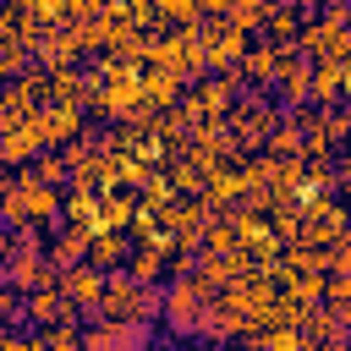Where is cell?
I'll list each match as a JSON object with an SVG mask.
<instances>
[{"instance_id":"1","label":"cell","mask_w":351,"mask_h":351,"mask_svg":"<svg viewBox=\"0 0 351 351\" xmlns=\"http://www.w3.org/2000/svg\"><path fill=\"white\" fill-rule=\"evenodd\" d=\"M154 346H159L154 324H137V318H121V324H110V318L82 324V351H154Z\"/></svg>"},{"instance_id":"2","label":"cell","mask_w":351,"mask_h":351,"mask_svg":"<svg viewBox=\"0 0 351 351\" xmlns=\"http://www.w3.org/2000/svg\"><path fill=\"white\" fill-rule=\"evenodd\" d=\"M55 291L71 302L77 324H99V296H104V269L93 263H77V269H60L55 274Z\"/></svg>"},{"instance_id":"3","label":"cell","mask_w":351,"mask_h":351,"mask_svg":"<svg viewBox=\"0 0 351 351\" xmlns=\"http://www.w3.org/2000/svg\"><path fill=\"white\" fill-rule=\"evenodd\" d=\"M203 302H208V296H203L197 280H170V285H165V313H159V324H165L176 340H192Z\"/></svg>"},{"instance_id":"4","label":"cell","mask_w":351,"mask_h":351,"mask_svg":"<svg viewBox=\"0 0 351 351\" xmlns=\"http://www.w3.org/2000/svg\"><path fill=\"white\" fill-rule=\"evenodd\" d=\"M16 197H22L27 225H44V230H55V225H60V192H55V186H44L33 170H22V176H16Z\"/></svg>"},{"instance_id":"5","label":"cell","mask_w":351,"mask_h":351,"mask_svg":"<svg viewBox=\"0 0 351 351\" xmlns=\"http://www.w3.org/2000/svg\"><path fill=\"white\" fill-rule=\"evenodd\" d=\"M55 274H60V269H55L44 252L5 258V285H11V291H22V296H27V291H44V285H55Z\"/></svg>"},{"instance_id":"6","label":"cell","mask_w":351,"mask_h":351,"mask_svg":"<svg viewBox=\"0 0 351 351\" xmlns=\"http://www.w3.org/2000/svg\"><path fill=\"white\" fill-rule=\"evenodd\" d=\"M22 318L38 324V329H55V324H71L77 313H71V302H66L55 285H44V291H27V296H22Z\"/></svg>"},{"instance_id":"7","label":"cell","mask_w":351,"mask_h":351,"mask_svg":"<svg viewBox=\"0 0 351 351\" xmlns=\"http://www.w3.org/2000/svg\"><path fill=\"white\" fill-rule=\"evenodd\" d=\"M132 307H137V280L126 269H110L104 274V296H99V318L121 324V318H132Z\"/></svg>"},{"instance_id":"8","label":"cell","mask_w":351,"mask_h":351,"mask_svg":"<svg viewBox=\"0 0 351 351\" xmlns=\"http://www.w3.org/2000/svg\"><path fill=\"white\" fill-rule=\"evenodd\" d=\"M241 49H247V33H236L230 22H219V27L208 22V33H203V66H225L230 71L241 60Z\"/></svg>"},{"instance_id":"9","label":"cell","mask_w":351,"mask_h":351,"mask_svg":"<svg viewBox=\"0 0 351 351\" xmlns=\"http://www.w3.org/2000/svg\"><path fill=\"white\" fill-rule=\"evenodd\" d=\"M33 115H38V137H44V148L71 143V137L82 132V110H77V104H44V110H33Z\"/></svg>"},{"instance_id":"10","label":"cell","mask_w":351,"mask_h":351,"mask_svg":"<svg viewBox=\"0 0 351 351\" xmlns=\"http://www.w3.org/2000/svg\"><path fill=\"white\" fill-rule=\"evenodd\" d=\"M170 252H176V241H170V236H154V241H143V247L126 258V263H132L126 274H132L137 285H159V280H165V258H170Z\"/></svg>"},{"instance_id":"11","label":"cell","mask_w":351,"mask_h":351,"mask_svg":"<svg viewBox=\"0 0 351 351\" xmlns=\"http://www.w3.org/2000/svg\"><path fill=\"white\" fill-rule=\"evenodd\" d=\"M346 93V60H313V77H307V99L313 104H340Z\"/></svg>"},{"instance_id":"12","label":"cell","mask_w":351,"mask_h":351,"mask_svg":"<svg viewBox=\"0 0 351 351\" xmlns=\"http://www.w3.org/2000/svg\"><path fill=\"white\" fill-rule=\"evenodd\" d=\"M230 99H236V93H230L225 82H197V88L186 93L181 115H186V121H214V115H225V110H230Z\"/></svg>"},{"instance_id":"13","label":"cell","mask_w":351,"mask_h":351,"mask_svg":"<svg viewBox=\"0 0 351 351\" xmlns=\"http://www.w3.org/2000/svg\"><path fill=\"white\" fill-rule=\"evenodd\" d=\"M88 241H93V236H88L82 225H55V241H49L44 258H49L55 269H77V263H88Z\"/></svg>"},{"instance_id":"14","label":"cell","mask_w":351,"mask_h":351,"mask_svg":"<svg viewBox=\"0 0 351 351\" xmlns=\"http://www.w3.org/2000/svg\"><path fill=\"white\" fill-rule=\"evenodd\" d=\"M280 60H285V55H280L274 44H247V49H241V60H236V71H241V77H252L258 88H274Z\"/></svg>"},{"instance_id":"15","label":"cell","mask_w":351,"mask_h":351,"mask_svg":"<svg viewBox=\"0 0 351 351\" xmlns=\"http://www.w3.org/2000/svg\"><path fill=\"white\" fill-rule=\"evenodd\" d=\"M126 258H132L126 230H99V236L88 241V263H93V269H104V274H110V269H121Z\"/></svg>"},{"instance_id":"16","label":"cell","mask_w":351,"mask_h":351,"mask_svg":"<svg viewBox=\"0 0 351 351\" xmlns=\"http://www.w3.org/2000/svg\"><path fill=\"white\" fill-rule=\"evenodd\" d=\"M137 88H143V104H159V110H170L181 99V77L176 71H148V77H137Z\"/></svg>"},{"instance_id":"17","label":"cell","mask_w":351,"mask_h":351,"mask_svg":"<svg viewBox=\"0 0 351 351\" xmlns=\"http://www.w3.org/2000/svg\"><path fill=\"white\" fill-rule=\"evenodd\" d=\"M137 214V203L126 192H99V230H126Z\"/></svg>"},{"instance_id":"18","label":"cell","mask_w":351,"mask_h":351,"mask_svg":"<svg viewBox=\"0 0 351 351\" xmlns=\"http://www.w3.org/2000/svg\"><path fill=\"white\" fill-rule=\"evenodd\" d=\"M33 55H38L44 66H55V71H60V66H66V60L77 55V38H71V33H38Z\"/></svg>"},{"instance_id":"19","label":"cell","mask_w":351,"mask_h":351,"mask_svg":"<svg viewBox=\"0 0 351 351\" xmlns=\"http://www.w3.org/2000/svg\"><path fill=\"white\" fill-rule=\"evenodd\" d=\"M0 247H5V258H22V252H44V236H38V225H11L0 236Z\"/></svg>"},{"instance_id":"20","label":"cell","mask_w":351,"mask_h":351,"mask_svg":"<svg viewBox=\"0 0 351 351\" xmlns=\"http://www.w3.org/2000/svg\"><path fill=\"white\" fill-rule=\"evenodd\" d=\"M38 346L44 351H82V324H55V329H38Z\"/></svg>"},{"instance_id":"21","label":"cell","mask_w":351,"mask_h":351,"mask_svg":"<svg viewBox=\"0 0 351 351\" xmlns=\"http://www.w3.org/2000/svg\"><path fill=\"white\" fill-rule=\"evenodd\" d=\"M159 313H165V285H137L132 318H137V324H159Z\"/></svg>"},{"instance_id":"22","label":"cell","mask_w":351,"mask_h":351,"mask_svg":"<svg viewBox=\"0 0 351 351\" xmlns=\"http://www.w3.org/2000/svg\"><path fill=\"white\" fill-rule=\"evenodd\" d=\"M33 176H38L44 186H60L71 170H66V159H60V154H38V159H33Z\"/></svg>"},{"instance_id":"23","label":"cell","mask_w":351,"mask_h":351,"mask_svg":"<svg viewBox=\"0 0 351 351\" xmlns=\"http://www.w3.org/2000/svg\"><path fill=\"white\" fill-rule=\"evenodd\" d=\"M203 176H208V170H197L192 159H176V176H170L165 186H170V192H176V186H181V192H203Z\"/></svg>"},{"instance_id":"24","label":"cell","mask_w":351,"mask_h":351,"mask_svg":"<svg viewBox=\"0 0 351 351\" xmlns=\"http://www.w3.org/2000/svg\"><path fill=\"white\" fill-rule=\"evenodd\" d=\"M22 318V291H11L5 280H0V329H11Z\"/></svg>"},{"instance_id":"25","label":"cell","mask_w":351,"mask_h":351,"mask_svg":"<svg viewBox=\"0 0 351 351\" xmlns=\"http://www.w3.org/2000/svg\"><path fill=\"white\" fill-rule=\"evenodd\" d=\"M0 351H27V335H16V329H0Z\"/></svg>"},{"instance_id":"26","label":"cell","mask_w":351,"mask_h":351,"mask_svg":"<svg viewBox=\"0 0 351 351\" xmlns=\"http://www.w3.org/2000/svg\"><path fill=\"white\" fill-rule=\"evenodd\" d=\"M274 5H285V11H302V16H307V11L318 5V0H274Z\"/></svg>"},{"instance_id":"27","label":"cell","mask_w":351,"mask_h":351,"mask_svg":"<svg viewBox=\"0 0 351 351\" xmlns=\"http://www.w3.org/2000/svg\"><path fill=\"white\" fill-rule=\"evenodd\" d=\"M236 351H263V346H258V340H241V346H236Z\"/></svg>"},{"instance_id":"28","label":"cell","mask_w":351,"mask_h":351,"mask_svg":"<svg viewBox=\"0 0 351 351\" xmlns=\"http://www.w3.org/2000/svg\"><path fill=\"white\" fill-rule=\"evenodd\" d=\"M0 280H5V247H0Z\"/></svg>"}]
</instances>
